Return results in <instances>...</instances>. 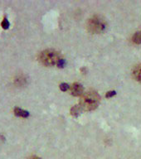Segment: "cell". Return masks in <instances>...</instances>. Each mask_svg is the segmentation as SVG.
Listing matches in <instances>:
<instances>
[{
	"instance_id": "cell-1",
	"label": "cell",
	"mask_w": 141,
	"mask_h": 159,
	"mask_svg": "<svg viewBox=\"0 0 141 159\" xmlns=\"http://www.w3.org/2000/svg\"><path fill=\"white\" fill-rule=\"evenodd\" d=\"M100 100L101 99L98 93L96 91H88L82 95L80 101V106L83 110L91 111L96 109L100 104Z\"/></svg>"
},
{
	"instance_id": "cell-4",
	"label": "cell",
	"mask_w": 141,
	"mask_h": 159,
	"mask_svg": "<svg viewBox=\"0 0 141 159\" xmlns=\"http://www.w3.org/2000/svg\"><path fill=\"white\" fill-rule=\"evenodd\" d=\"M83 86L79 83H75L71 86V93L74 96H79L83 93Z\"/></svg>"
},
{
	"instance_id": "cell-7",
	"label": "cell",
	"mask_w": 141,
	"mask_h": 159,
	"mask_svg": "<svg viewBox=\"0 0 141 159\" xmlns=\"http://www.w3.org/2000/svg\"><path fill=\"white\" fill-rule=\"evenodd\" d=\"M82 110H83V109H82V107L80 106V105H76V106H74L72 108V110H71V113H72V114L73 116L77 117L79 115L80 113L82 112Z\"/></svg>"
},
{
	"instance_id": "cell-8",
	"label": "cell",
	"mask_w": 141,
	"mask_h": 159,
	"mask_svg": "<svg viewBox=\"0 0 141 159\" xmlns=\"http://www.w3.org/2000/svg\"><path fill=\"white\" fill-rule=\"evenodd\" d=\"M132 40L136 44H141V32H137L132 37Z\"/></svg>"
},
{
	"instance_id": "cell-3",
	"label": "cell",
	"mask_w": 141,
	"mask_h": 159,
	"mask_svg": "<svg viewBox=\"0 0 141 159\" xmlns=\"http://www.w3.org/2000/svg\"><path fill=\"white\" fill-rule=\"evenodd\" d=\"M88 29L92 33H101L106 29V22L103 17L100 16H94L88 21Z\"/></svg>"
},
{
	"instance_id": "cell-6",
	"label": "cell",
	"mask_w": 141,
	"mask_h": 159,
	"mask_svg": "<svg viewBox=\"0 0 141 159\" xmlns=\"http://www.w3.org/2000/svg\"><path fill=\"white\" fill-rule=\"evenodd\" d=\"M133 76L137 81L141 82V64L138 65L133 70Z\"/></svg>"
},
{
	"instance_id": "cell-12",
	"label": "cell",
	"mask_w": 141,
	"mask_h": 159,
	"mask_svg": "<svg viewBox=\"0 0 141 159\" xmlns=\"http://www.w3.org/2000/svg\"><path fill=\"white\" fill-rule=\"evenodd\" d=\"M28 159H41L39 157H37V156H32V157H29V158Z\"/></svg>"
},
{
	"instance_id": "cell-2",
	"label": "cell",
	"mask_w": 141,
	"mask_h": 159,
	"mask_svg": "<svg viewBox=\"0 0 141 159\" xmlns=\"http://www.w3.org/2000/svg\"><path fill=\"white\" fill-rule=\"evenodd\" d=\"M62 57L57 52L54 50H45L39 55V61L42 65L47 66H53L58 65Z\"/></svg>"
},
{
	"instance_id": "cell-9",
	"label": "cell",
	"mask_w": 141,
	"mask_h": 159,
	"mask_svg": "<svg viewBox=\"0 0 141 159\" xmlns=\"http://www.w3.org/2000/svg\"><path fill=\"white\" fill-rule=\"evenodd\" d=\"M1 25H2V27L3 28V29H7L8 27H9V22H8V20L7 19V17H4L3 18V20H2V23H1Z\"/></svg>"
},
{
	"instance_id": "cell-10",
	"label": "cell",
	"mask_w": 141,
	"mask_h": 159,
	"mask_svg": "<svg viewBox=\"0 0 141 159\" xmlns=\"http://www.w3.org/2000/svg\"><path fill=\"white\" fill-rule=\"evenodd\" d=\"M69 88V85L67 84V83H62V84H60V89H62V91H66Z\"/></svg>"
},
{
	"instance_id": "cell-11",
	"label": "cell",
	"mask_w": 141,
	"mask_h": 159,
	"mask_svg": "<svg viewBox=\"0 0 141 159\" xmlns=\"http://www.w3.org/2000/svg\"><path fill=\"white\" fill-rule=\"evenodd\" d=\"M115 94V91H110L106 94V97L107 98H110V97L114 96Z\"/></svg>"
},
{
	"instance_id": "cell-5",
	"label": "cell",
	"mask_w": 141,
	"mask_h": 159,
	"mask_svg": "<svg viewBox=\"0 0 141 159\" xmlns=\"http://www.w3.org/2000/svg\"><path fill=\"white\" fill-rule=\"evenodd\" d=\"M14 114L17 117H21V118H27L29 116V113L27 110H24V109H20V108H17V107H15L14 108Z\"/></svg>"
}]
</instances>
